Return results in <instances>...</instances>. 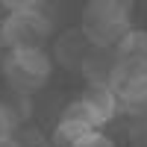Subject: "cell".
<instances>
[{"label": "cell", "instance_id": "cell-1", "mask_svg": "<svg viewBox=\"0 0 147 147\" xmlns=\"http://www.w3.org/2000/svg\"><path fill=\"white\" fill-rule=\"evenodd\" d=\"M0 18V47L3 50H35L53 35V21L35 3H9Z\"/></svg>", "mask_w": 147, "mask_h": 147}, {"label": "cell", "instance_id": "cell-2", "mask_svg": "<svg viewBox=\"0 0 147 147\" xmlns=\"http://www.w3.org/2000/svg\"><path fill=\"white\" fill-rule=\"evenodd\" d=\"M132 30V9L121 0H91L82 9L80 32L91 47H118V41Z\"/></svg>", "mask_w": 147, "mask_h": 147}, {"label": "cell", "instance_id": "cell-3", "mask_svg": "<svg viewBox=\"0 0 147 147\" xmlns=\"http://www.w3.org/2000/svg\"><path fill=\"white\" fill-rule=\"evenodd\" d=\"M0 71L6 77V85L15 94H35L41 91L53 74V56L44 47L35 50H6L0 59Z\"/></svg>", "mask_w": 147, "mask_h": 147}, {"label": "cell", "instance_id": "cell-4", "mask_svg": "<svg viewBox=\"0 0 147 147\" xmlns=\"http://www.w3.org/2000/svg\"><path fill=\"white\" fill-rule=\"evenodd\" d=\"M80 106L85 109V115L91 118L94 129L106 127L109 121H115L121 112V100L115 97V91L109 85H85L80 94Z\"/></svg>", "mask_w": 147, "mask_h": 147}, {"label": "cell", "instance_id": "cell-5", "mask_svg": "<svg viewBox=\"0 0 147 147\" xmlns=\"http://www.w3.org/2000/svg\"><path fill=\"white\" fill-rule=\"evenodd\" d=\"M94 132V124L91 118L85 115V109L80 106V100H74L62 109V115H59V124L53 129V144L56 147H74L82 136H88Z\"/></svg>", "mask_w": 147, "mask_h": 147}, {"label": "cell", "instance_id": "cell-6", "mask_svg": "<svg viewBox=\"0 0 147 147\" xmlns=\"http://www.w3.org/2000/svg\"><path fill=\"white\" fill-rule=\"evenodd\" d=\"M118 65H121V56L115 47H88L80 71L88 85H109Z\"/></svg>", "mask_w": 147, "mask_h": 147}, {"label": "cell", "instance_id": "cell-7", "mask_svg": "<svg viewBox=\"0 0 147 147\" xmlns=\"http://www.w3.org/2000/svg\"><path fill=\"white\" fill-rule=\"evenodd\" d=\"M88 41H85V35L80 32V30H68V32H62L56 38V44H53V56H56V62L62 65V68H68V71H74V68H80L82 65V59H85V53H88Z\"/></svg>", "mask_w": 147, "mask_h": 147}, {"label": "cell", "instance_id": "cell-8", "mask_svg": "<svg viewBox=\"0 0 147 147\" xmlns=\"http://www.w3.org/2000/svg\"><path fill=\"white\" fill-rule=\"evenodd\" d=\"M118 56L121 59H127V62H141L147 65V30H136L132 27L124 38L118 41Z\"/></svg>", "mask_w": 147, "mask_h": 147}, {"label": "cell", "instance_id": "cell-9", "mask_svg": "<svg viewBox=\"0 0 147 147\" xmlns=\"http://www.w3.org/2000/svg\"><path fill=\"white\" fill-rule=\"evenodd\" d=\"M18 124H21V115L15 112V103L0 100V138H15Z\"/></svg>", "mask_w": 147, "mask_h": 147}, {"label": "cell", "instance_id": "cell-10", "mask_svg": "<svg viewBox=\"0 0 147 147\" xmlns=\"http://www.w3.org/2000/svg\"><path fill=\"white\" fill-rule=\"evenodd\" d=\"M74 147H118V144L109 138L103 129H94V132H88V136H82Z\"/></svg>", "mask_w": 147, "mask_h": 147}, {"label": "cell", "instance_id": "cell-11", "mask_svg": "<svg viewBox=\"0 0 147 147\" xmlns=\"http://www.w3.org/2000/svg\"><path fill=\"white\" fill-rule=\"evenodd\" d=\"M0 147H21L18 138H0Z\"/></svg>", "mask_w": 147, "mask_h": 147}]
</instances>
